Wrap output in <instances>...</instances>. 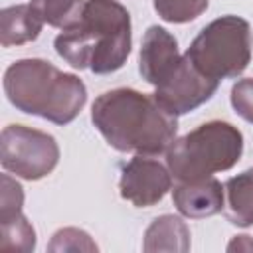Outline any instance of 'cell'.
<instances>
[{
    "label": "cell",
    "mask_w": 253,
    "mask_h": 253,
    "mask_svg": "<svg viewBox=\"0 0 253 253\" xmlns=\"http://www.w3.org/2000/svg\"><path fill=\"white\" fill-rule=\"evenodd\" d=\"M170 188H172V174L168 166L144 154H136L123 168L119 180L121 198L136 208H150L158 204Z\"/></svg>",
    "instance_id": "obj_8"
},
{
    "label": "cell",
    "mask_w": 253,
    "mask_h": 253,
    "mask_svg": "<svg viewBox=\"0 0 253 253\" xmlns=\"http://www.w3.org/2000/svg\"><path fill=\"white\" fill-rule=\"evenodd\" d=\"M208 0H154L156 14L170 24H186L202 16Z\"/></svg>",
    "instance_id": "obj_16"
},
{
    "label": "cell",
    "mask_w": 253,
    "mask_h": 253,
    "mask_svg": "<svg viewBox=\"0 0 253 253\" xmlns=\"http://www.w3.org/2000/svg\"><path fill=\"white\" fill-rule=\"evenodd\" d=\"M87 0H32L30 4L47 26L65 30L81 20Z\"/></svg>",
    "instance_id": "obj_15"
},
{
    "label": "cell",
    "mask_w": 253,
    "mask_h": 253,
    "mask_svg": "<svg viewBox=\"0 0 253 253\" xmlns=\"http://www.w3.org/2000/svg\"><path fill=\"white\" fill-rule=\"evenodd\" d=\"M4 91L18 111L55 125L71 123L87 103L85 83L77 75L38 57L14 61L4 73Z\"/></svg>",
    "instance_id": "obj_3"
},
{
    "label": "cell",
    "mask_w": 253,
    "mask_h": 253,
    "mask_svg": "<svg viewBox=\"0 0 253 253\" xmlns=\"http://www.w3.org/2000/svg\"><path fill=\"white\" fill-rule=\"evenodd\" d=\"M176 210L190 219H204L219 213L225 206V190L215 178L180 182L172 190Z\"/></svg>",
    "instance_id": "obj_10"
},
{
    "label": "cell",
    "mask_w": 253,
    "mask_h": 253,
    "mask_svg": "<svg viewBox=\"0 0 253 253\" xmlns=\"http://www.w3.org/2000/svg\"><path fill=\"white\" fill-rule=\"evenodd\" d=\"M53 45L73 69L113 73L125 65L132 47L130 14L117 0H87L81 20L61 30Z\"/></svg>",
    "instance_id": "obj_2"
},
{
    "label": "cell",
    "mask_w": 253,
    "mask_h": 253,
    "mask_svg": "<svg viewBox=\"0 0 253 253\" xmlns=\"http://www.w3.org/2000/svg\"><path fill=\"white\" fill-rule=\"evenodd\" d=\"M47 249L49 251H97L99 247L87 231L77 227H63L53 233Z\"/></svg>",
    "instance_id": "obj_17"
},
{
    "label": "cell",
    "mask_w": 253,
    "mask_h": 253,
    "mask_svg": "<svg viewBox=\"0 0 253 253\" xmlns=\"http://www.w3.org/2000/svg\"><path fill=\"white\" fill-rule=\"evenodd\" d=\"M241 154V130L225 121H210L168 146L166 166L178 182H198L233 168Z\"/></svg>",
    "instance_id": "obj_4"
},
{
    "label": "cell",
    "mask_w": 253,
    "mask_h": 253,
    "mask_svg": "<svg viewBox=\"0 0 253 253\" xmlns=\"http://www.w3.org/2000/svg\"><path fill=\"white\" fill-rule=\"evenodd\" d=\"M217 87L219 81L204 75L184 55L182 61L176 65V69L160 85H156V91L152 95L160 103V107H164L168 113L178 117L194 111L196 107L211 99Z\"/></svg>",
    "instance_id": "obj_7"
},
{
    "label": "cell",
    "mask_w": 253,
    "mask_h": 253,
    "mask_svg": "<svg viewBox=\"0 0 253 253\" xmlns=\"http://www.w3.org/2000/svg\"><path fill=\"white\" fill-rule=\"evenodd\" d=\"M0 227H2V239H0L2 251H22V253L34 251L36 231L22 211L0 215Z\"/></svg>",
    "instance_id": "obj_14"
},
{
    "label": "cell",
    "mask_w": 253,
    "mask_h": 253,
    "mask_svg": "<svg viewBox=\"0 0 253 253\" xmlns=\"http://www.w3.org/2000/svg\"><path fill=\"white\" fill-rule=\"evenodd\" d=\"M182 57L184 55L178 51V42L168 30L150 26L144 32L140 45V75L150 85H160L176 69Z\"/></svg>",
    "instance_id": "obj_9"
},
{
    "label": "cell",
    "mask_w": 253,
    "mask_h": 253,
    "mask_svg": "<svg viewBox=\"0 0 253 253\" xmlns=\"http://www.w3.org/2000/svg\"><path fill=\"white\" fill-rule=\"evenodd\" d=\"M251 28L239 16H221L210 22L184 53L204 75L221 81L237 77L251 61Z\"/></svg>",
    "instance_id": "obj_5"
},
{
    "label": "cell",
    "mask_w": 253,
    "mask_h": 253,
    "mask_svg": "<svg viewBox=\"0 0 253 253\" xmlns=\"http://www.w3.org/2000/svg\"><path fill=\"white\" fill-rule=\"evenodd\" d=\"M142 249L148 253H154V251L186 253V251H190V229H188L186 221L172 213H164V215L156 217L144 233Z\"/></svg>",
    "instance_id": "obj_12"
},
{
    "label": "cell",
    "mask_w": 253,
    "mask_h": 253,
    "mask_svg": "<svg viewBox=\"0 0 253 253\" xmlns=\"http://www.w3.org/2000/svg\"><path fill=\"white\" fill-rule=\"evenodd\" d=\"M42 16L36 12L32 4H18L4 8L0 14V43L2 47L22 45L28 42H34L42 28H43Z\"/></svg>",
    "instance_id": "obj_11"
},
{
    "label": "cell",
    "mask_w": 253,
    "mask_h": 253,
    "mask_svg": "<svg viewBox=\"0 0 253 253\" xmlns=\"http://www.w3.org/2000/svg\"><path fill=\"white\" fill-rule=\"evenodd\" d=\"M223 190L227 196V219L237 227L253 225V168L229 178Z\"/></svg>",
    "instance_id": "obj_13"
},
{
    "label": "cell",
    "mask_w": 253,
    "mask_h": 253,
    "mask_svg": "<svg viewBox=\"0 0 253 253\" xmlns=\"http://www.w3.org/2000/svg\"><path fill=\"white\" fill-rule=\"evenodd\" d=\"M227 251H253V239L249 235H235L227 245Z\"/></svg>",
    "instance_id": "obj_19"
},
{
    "label": "cell",
    "mask_w": 253,
    "mask_h": 253,
    "mask_svg": "<svg viewBox=\"0 0 253 253\" xmlns=\"http://www.w3.org/2000/svg\"><path fill=\"white\" fill-rule=\"evenodd\" d=\"M91 119L103 138L119 152L154 156L166 152L176 140L178 119L154 95L134 89H113L99 95Z\"/></svg>",
    "instance_id": "obj_1"
},
{
    "label": "cell",
    "mask_w": 253,
    "mask_h": 253,
    "mask_svg": "<svg viewBox=\"0 0 253 253\" xmlns=\"http://www.w3.org/2000/svg\"><path fill=\"white\" fill-rule=\"evenodd\" d=\"M231 107L243 121L253 125V77L239 79L231 87Z\"/></svg>",
    "instance_id": "obj_18"
},
{
    "label": "cell",
    "mask_w": 253,
    "mask_h": 253,
    "mask_svg": "<svg viewBox=\"0 0 253 253\" xmlns=\"http://www.w3.org/2000/svg\"><path fill=\"white\" fill-rule=\"evenodd\" d=\"M0 162L22 180H40L53 172L59 162L55 138L26 125H8L0 134Z\"/></svg>",
    "instance_id": "obj_6"
}]
</instances>
